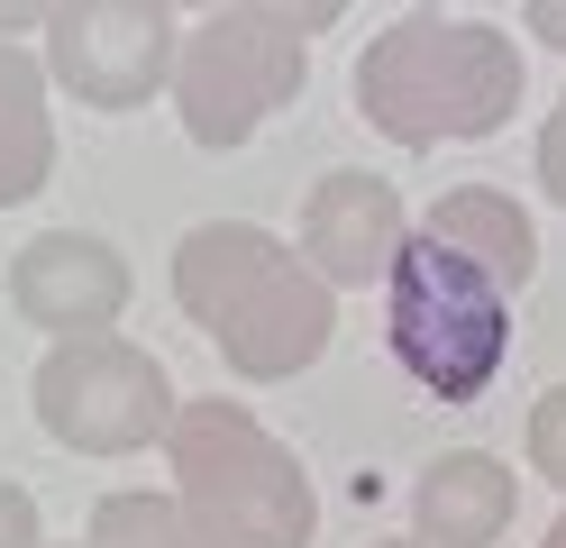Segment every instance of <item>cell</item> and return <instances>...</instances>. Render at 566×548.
I'll return each mask as SVG.
<instances>
[{
    "label": "cell",
    "mask_w": 566,
    "mask_h": 548,
    "mask_svg": "<svg viewBox=\"0 0 566 548\" xmlns=\"http://www.w3.org/2000/svg\"><path fill=\"white\" fill-rule=\"evenodd\" d=\"M174 302L247 384H283L302 365H321L329 329H338V292L311 275L302 247H283L256 219H201V229H184V247H174Z\"/></svg>",
    "instance_id": "obj_1"
},
{
    "label": "cell",
    "mask_w": 566,
    "mask_h": 548,
    "mask_svg": "<svg viewBox=\"0 0 566 548\" xmlns=\"http://www.w3.org/2000/svg\"><path fill=\"white\" fill-rule=\"evenodd\" d=\"M521 37H503L493 19L402 10L357 55V120L394 146H467L521 110Z\"/></svg>",
    "instance_id": "obj_2"
},
{
    "label": "cell",
    "mask_w": 566,
    "mask_h": 548,
    "mask_svg": "<svg viewBox=\"0 0 566 548\" xmlns=\"http://www.w3.org/2000/svg\"><path fill=\"white\" fill-rule=\"evenodd\" d=\"M165 466L201 548H311L321 530V494L302 457L247 402H184L165 430Z\"/></svg>",
    "instance_id": "obj_3"
},
{
    "label": "cell",
    "mask_w": 566,
    "mask_h": 548,
    "mask_svg": "<svg viewBox=\"0 0 566 548\" xmlns=\"http://www.w3.org/2000/svg\"><path fill=\"white\" fill-rule=\"evenodd\" d=\"M384 339H394V365L430 402H484L512 356V292L475 256L411 229V247L384 275Z\"/></svg>",
    "instance_id": "obj_4"
},
{
    "label": "cell",
    "mask_w": 566,
    "mask_h": 548,
    "mask_svg": "<svg viewBox=\"0 0 566 548\" xmlns=\"http://www.w3.org/2000/svg\"><path fill=\"white\" fill-rule=\"evenodd\" d=\"M38 430L55 448L74 457H137V448H165L174 412H184V393H174L165 356L119 339V329H92V339H55L38 356Z\"/></svg>",
    "instance_id": "obj_5"
},
{
    "label": "cell",
    "mask_w": 566,
    "mask_h": 548,
    "mask_svg": "<svg viewBox=\"0 0 566 548\" xmlns=\"http://www.w3.org/2000/svg\"><path fill=\"white\" fill-rule=\"evenodd\" d=\"M311 83V46L274 19L247 10H210L184 28V55H174V110H184V137L229 156L247 146L274 110H293Z\"/></svg>",
    "instance_id": "obj_6"
},
{
    "label": "cell",
    "mask_w": 566,
    "mask_h": 548,
    "mask_svg": "<svg viewBox=\"0 0 566 548\" xmlns=\"http://www.w3.org/2000/svg\"><path fill=\"white\" fill-rule=\"evenodd\" d=\"M46 37V83L83 110H147L156 92H174V55H184V10L174 0H55Z\"/></svg>",
    "instance_id": "obj_7"
},
{
    "label": "cell",
    "mask_w": 566,
    "mask_h": 548,
    "mask_svg": "<svg viewBox=\"0 0 566 548\" xmlns=\"http://www.w3.org/2000/svg\"><path fill=\"white\" fill-rule=\"evenodd\" d=\"M411 229H420V219L402 210L394 183L366 174V165H347V174H321V183H311L293 247L311 256V275H321L329 292H366V283L394 275V256L411 247Z\"/></svg>",
    "instance_id": "obj_8"
},
{
    "label": "cell",
    "mask_w": 566,
    "mask_h": 548,
    "mask_svg": "<svg viewBox=\"0 0 566 548\" xmlns=\"http://www.w3.org/2000/svg\"><path fill=\"white\" fill-rule=\"evenodd\" d=\"M10 302L28 329L46 339H92V329H119L128 311V256L92 229H38L10 256Z\"/></svg>",
    "instance_id": "obj_9"
},
{
    "label": "cell",
    "mask_w": 566,
    "mask_h": 548,
    "mask_svg": "<svg viewBox=\"0 0 566 548\" xmlns=\"http://www.w3.org/2000/svg\"><path fill=\"white\" fill-rule=\"evenodd\" d=\"M521 511V475L493 448H448L411 475V539L420 548H493Z\"/></svg>",
    "instance_id": "obj_10"
},
{
    "label": "cell",
    "mask_w": 566,
    "mask_h": 548,
    "mask_svg": "<svg viewBox=\"0 0 566 548\" xmlns=\"http://www.w3.org/2000/svg\"><path fill=\"white\" fill-rule=\"evenodd\" d=\"M55 83L28 37H0V210L38 201L55 174Z\"/></svg>",
    "instance_id": "obj_11"
},
{
    "label": "cell",
    "mask_w": 566,
    "mask_h": 548,
    "mask_svg": "<svg viewBox=\"0 0 566 548\" xmlns=\"http://www.w3.org/2000/svg\"><path fill=\"white\" fill-rule=\"evenodd\" d=\"M420 229H430L439 247H457V256H475L503 292H521L530 275H539V229H530V210L503 193V183H457V193H439L430 210H420Z\"/></svg>",
    "instance_id": "obj_12"
},
{
    "label": "cell",
    "mask_w": 566,
    "mask_h": 548,
    "mask_svg": "<svg viewBox=\"0 0 566 548\" xmlns=\"http://www.w3.org/2000/svg\"><path fill=\"white\" fill-rule=\"evenodd\" d=\"M83 539H92V548H201V530H192V511H184L174 485H165V494H147V485L101 494Z\"/></svg>",
    "instance_id": "obj_13"
},
{
    "label": "cell",
    "mask_w": 566,
    "mask_h": 548,
    "mask_svg": "<svg viewBox=\"0 0 566 548\" xmlns=\"http://www.w3.org/2000/svg\"><path fill=\"white\" fill-rule=\"evenodd\" d=\"M530 466L566 494V384H548L539 402H530Z\"/></svg>",
    "instance_id": "obj_14"
},
{
    "label": "cell",
    "mask_w": 566,
    "mask_h": 548,
    "mask_svg": "<svg viewBox=\"0 0 566 548\" xmlns=\"http://www.w3.org/2000/svg\"><path fill=\"white\" fill-rule=\"evenodd\" d=\"M229 10H247V19H274V28H293L302 46H311L321 28H338V19H347V0H229Z\"/></svg>",
    "instance_id": "obj_15"
},
{
    "label": "cell",
    "mask_w": 566,
    "mask_h": 548,
    "mask_svg": "<svg viewBox=\"0 0 566 548\" xmlns=\"http://www.w3.org/2000/svg\"><path fill=\"white\" fill-rule=\"evenodd\" d=\"M0 548H46V530H38V494L10 485V475H0Z\"/></svg>",
    "instance_id": "obj_16"
},
{
    "label": "cell",
    "mask_w": 566,
    "mask_h": 548,
    "mask_svg": "<svg viewBox=\"0 0 566 548\" xmlns=\"http://www.w3.org/2000/svg\"><path fill=\"white\" fill-rule=\"evenodd\" d=\"M539 183H548V201L566 210V92L548 110V128H539Z\"/></svg>",
    "instance_id": "obj_17"
},
{
    "label": "cell",
    "mask_w": 566,
    "mask_h": 548,
    "mask_svg": "<svg viewBox=\"0 0 566 548\" xmlns=\"http://www.w3.org/2000/svg\"><path fill=\"white\" fill-rule=\"evenodd\" d=\"M521 37H539V46L566 55V0H521Z\"/></svg>",
    "instance_id": "obj_18"
},
{
    "label": "cell",
    "mask_w": 566,
    "mask_h": 548,
    "mask_svg": "<svg viewBox=\"0 0 566 548\" xmlns=\"http://www.w3.org/2000/svg\"><path fill=\"white\" fill-rule=\"evenodd\" d=\"M55 19V0H0V37H38Z\"/></svg>",
    "instance_id": "obj_19"
},
{
    "label": "cell",
    "mask_w": 566,
    "mask_h": 548,
    "mask_svg": "<svg viewBox=\"0 0 566 548\" xmlns=\"http://www.w3.org/2000/svg\"><path fill=\"white\" fill-rule=\"evenodd\" d=\"M174 10H192V19H210V10H229V0H174Z\"/></svg>",
    "instance_id": "obj_20"
},
{
    "label": "cell",
    "mask_w": 566,
    "mask_h": 548,
    "mask_svg": "<svg viewBox=\"0 0 566 548\" xmlns=\"http://www.w3.org/2000/svg\"><path fill=\"white\" fill-rule=\"evenodd\" d=\"M539 548H566V511H557V521H548V539H539Z\"/></svg>",
    "instance_id": "obj_21"
},
{
    "label": "cell",
    "mask_w": 566,
    "mask_h": 548,
    "mask_svg": "<svg viewBox=\"0 0 566 548\" xmlns=\"http://www.w3.org/2000/svg\"><path fill=\"white\" fill-rule=\"evenodd\" d=\"M375 548H420V539H375Z\"/></svg>",
    "instance_id": "obj_22"
},
{
    "label": "cell",
    "mask_w": 566,
    "mask_h": 548,
    "mask_svg": "<svg viewBox=\"0 0 566 548\" xmlns=\"http://www.w3.org/2000/svg\"><path fill=\"white\" fill-rule=\"evenodd\" d=\"M74 548H92V539H74Z\"/></svg>",
    "instance_id": "obj_23"
}]
</instances>
